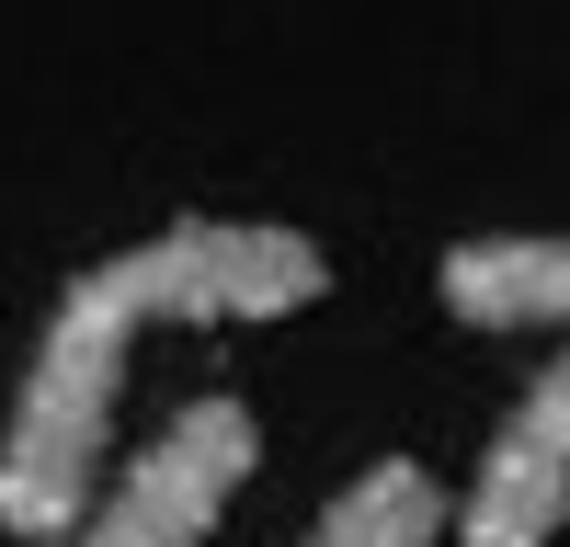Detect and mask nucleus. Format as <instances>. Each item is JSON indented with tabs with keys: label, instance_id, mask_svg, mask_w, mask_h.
<instances>
[{
	"label": "nucleus",
	"instance_id": "5",
	"mask_svg": "<svg viewBox=\"0 0 570 547\" xmlns=\"http://www.w3.org/2000/svg\"><path fill=\"white\" fill-rule=\"evenodd\" d=\"M445 514H456V501L422 479L411 456H376V468H365L343 501H331V514H320L297 547H434V536H445Z\"/></svg>",
	"mask_w": 570,
	"mask_h": 547
},
{
	"label": "nucleus",
	"instance_id": "1",
	"mask_svg": "<svg viewBox=\"0 0 570 547\" xmlns=\"http://www.w3.org/2000/svg\"><path fill=\"white\" fill-rule=\"evenodd\" d=\"M320 297H331V251L308 228H274V217H171L149 240L104 251L91 274H69V297L46 308L35 365L12 388V422H0V536L58 547L80 525V501L104 490L137 331L297 319Z\"/></svg>",
	"mask_w": 570,
	"mask_h": 547
},
{
	"label": "nucleus",
	"instance_id": "2",
	"mask_svg": "<svg viewBox=\"0 0 570 547\" xmlns=\"http://www.w3.org/2000/svg\"><path fill=\"white\" fill-rule=\"evenodd\" d=\"M252 456H263L252 399L206 388V399H183L171 422L80 501V525H69L58 547H206V536L228 525V501H240Z\"/></svg>",
	"mask_w": 570,
	"mask_h": 547
},
{
	"label": "nucleus",
	"instance_id": "3",
	"mask_svg": "<svg viewBox=\"0 0 570 547\" xmlns=\"http://www.w3.org/2000/svg\"><path fill=\"white\" fill-rule=\"evenodd\" d=\"M445 525H456V547H559V525H570V354L502 410L480 479H468V501Z\"/></svg>",
	"mask_w": 570,
	"mask_h": 547
},
{
	"label": "nucleus",
	"instance_id": "4",
	"mask_svg": "<svg viewBox=\"0 0 570 547\" xmlns=\"http://www.w3.org/2000/svg\"><path fill=\"white\" fill-rule=\"evenodd\" d=\"M434 297L468 331H559L570 319V240L513 228V240H456L434 262Z\"/></svg>",
	"mask_w": 570,
	"mask_h": 547
}]
</instances>
